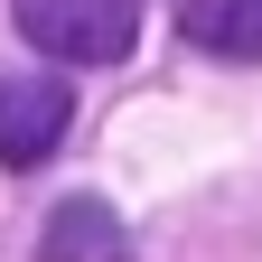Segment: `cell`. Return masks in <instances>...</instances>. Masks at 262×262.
I'll return each instance as SVG.
<instances>
[{"label": "cell", "instance_id": "6da1fadb", "mask_svg": "<svg viewBox=\"0 0 262 262\" xmlns=\"http://www.w3.org/2000/svg\"><path fill=\"white\" fill-rule=\"evenodd\" d=\"M19 38L56 56V66H122L131 38H141V19H131V0H10Z\"/></svg>", "mask_w": 262, "mask_h": 262}, {"label": "cell", "instance_id": "7a4b0ae2", "mask_svg": "<svg viewBox=\"0 0 262 262\" xmlns=\"http://www.w3.org/2000/svg\"><path fill=\"white\" fill-rule=\"evenodd\" d=\"M75 122V94L66 75H28V66H0V169H38Z\"/></svg>", "mask_w": 262, "mask_h": 262}, {"label": "cell", "instance_id": "3957f363", "mask_svg": "<svg viewBox=\"0 0 262 262\" xmlns=\"http://www.w3.org/2000/svg\"><path fill=\"white\" fill-rule=\"evenodd\" d=\"M178 38L206 56L262 66V0H178Z\"/></svg>", "mask_w": 262, "mask_h": 262}, {"label": "cell", "instance_id": "277c9868", "mask_svg": "<svg viewBox=\"0 0 262 262\" xmlns=\"http://www.w3.org/2000/svg\"><path fill=\"white\" fill-rule=\"evenodd\" d=\"M38 262H122V215L103 196H66L38 234Z\"/></svg>", "mask_w": 262, "mask_h": 262}]
</instances>
